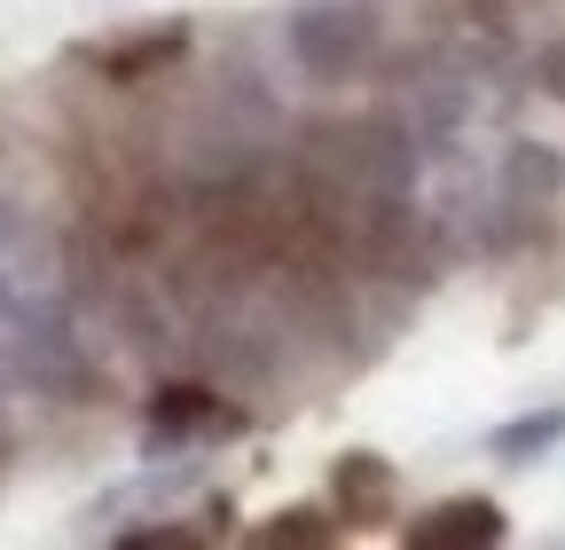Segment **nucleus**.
Returning a JSON list of instances; mask_svg holds the SVG:
<instances>
[{"label": "nucleus", "mask_w": 565, "mask_h": 550, "mask_svg": "<svg viewBox=\"0 0 565 550\" xmlns=\"http://www.w3.org/2000/svg\"><path fill=\"white\" fill-rule=\"evenodd\" d=\"M503 535H511V519H503V504H487V496L433 504V511L408 527V542H416V550H494Z\"/></svg>", "instance_id": "nucleus-1"}, {"label": "nucleus", "mask_w": 565, "mask_h": 550, "mask_svg": "<svg viewBox=\"0 0 565 550\" xmlns=\"http://www.w3.org/2000/svg\"><path fill=\"white\" fill-rule=\"evenodd\" d=\"M557 441H565V409H526V417H511V425L487 433V456H494V464H534V456H550Z\"/></svg>", "instance_id": "nucleus-2"}, {"label": "nucleus", "mask_w": 565, "mask_h": 550, "mask_svg": "<svg viewBox=\"0 0 565 550\" xmlns=\"http://www.w3.org/2000/svg\"><path fill=\"white\" fill-rule=\"evenodd\" d=\"M291 527H259V542H315L322 527H315V511H282Z\"/></svg>", "instance_id": "nucleus-3"}]
</instances>
